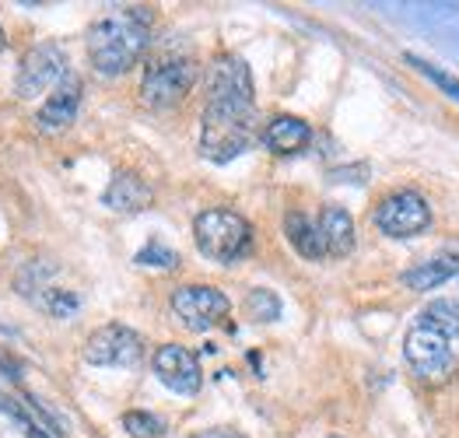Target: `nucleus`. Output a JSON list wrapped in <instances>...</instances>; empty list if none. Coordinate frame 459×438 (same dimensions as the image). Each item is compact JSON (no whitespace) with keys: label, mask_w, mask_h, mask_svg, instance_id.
<instances>
[{"label":"nucleus","mask_w":459,"mask_h":438,"mask_svg":"<svg viewBox=\"0 0 459 438\" xmlns=\"http://www.w3.org/2000/svg\"><path fill=\"white\" fill-rule=\"evenodd\" d=\"M172 313L179 322L193 333H207L214 326H221L231 313V302L225 291L211 288V284H183L172 291Z\"/></svg>","instance_id":"6"},{"label":"nucleus","mask_w":459,"mask_h":438,"mask_svg":"<svg viewBox=\"0 0 459 438\" xmlns=\"http://www.w3.org/2000/svg\"><path fill=\"white\" fill-rule=\"evenodd\" d=\"M260 141L267 144V151L273 155H299L312 141V126L299 116H273V120L264 126Z\"/></svg>","instance_id":"13"},{"label":"nucleus","mask_w":459,"mask_h":438,"mask_svg":"<svg viewBox=\"0 0 459 438\" xmlns=\"http://www.w3.org/2000/svg\"><path fill=\"white\" fill-rule=\"evenodd\" d=\"M246 316L256 319V322H273V319L281 316V298L267 291V288H256V291H249V298H246Z\"/></svg>","instance_id":"18"},{"label":"nucleus","mask_w":459,"mask_h":438,"mask_svg":"<svg viewBox=\"0 0 459 438\" xmlns=\"http://www.w3.org/2000/svg\"><path fill=\"white\" fill-rule=\"evenodd\" d=\"M193 84H196V64L190 56L179 53L154 56L141 78V102L148 109H172L190 95Z\"/></svg>","instance_id":"5"},{"label":"nucleus","mask_w":459,"mask_h":438,"mask_svg":"<svg viewBox=\"0 0 459 438\" xmlns=\"http://www.w3.org/2000/svg\"><path fill=\"white\" fill-rule=\"evenodd\" d=\"M0 410H4V414H14V417H22V421H25V428H32V417H29V414L18 407V399H11V397H4V393H0Z\"/></svg>","instance_id":"21"},{"label":"nucleus","mask_w":459,"mask_h":438,"mask_svg":"<svg viewBox=\"0 0 459 438\" xmlns=\"http://www.w3.org/2000/svg\"><path fill=\"white\" fill-rule=\"evenodd\" d=\"M141 358H144V340L137 330H130L123 322L99 326L84 340V361L99 365V368H134Z\"/></svg>","instance_id":"8"},{"label":"nucleus","mask_w":459,"mask_h":438,"mask_svg":"<svg viewBox=\"0 0 459 438\" xmlns=\"http://www.w3.org/2000/svg\"><path fill=\"white\" fill-rule=\"evenodd\" d=\"M333 438H341V435H333Z\"/></svg>","instance_id":"24"},{"label":"nucleus","mask_w":459,"mask_h":438,"mask_svg":"<svg viewBox=\"0 0 459 438\" xmlns=\"http://www.w3.org/2000/svg\"><path fill=\"white\" fill-rule=\"evenodd\" d=\"M154 200V190L134 172H116L109 190L102 193V203L116 210V214H137V210H148Z\"/></svg>","instance_id":"12"},{"label":"nucleus","mask_w":459,"mask_h":438,"mask_svg":"<svg viewBox=\"0 0 459 438\" xmlns=\"http://www.w3.org/2000/svg\"><path fill=\"white\" fill-rule=\"evenodd\" d=\"M67 74V56L56 42H39L22 56L18 78H14V95L18 99H39L46 88L60 84Z\"/></svg>","instance_id":"9"},{"label":"nucleus","mask_w":459,"mask_h":438,"mask_svg":"<svg viewBox=\"0 0 459 438\" xmlns=\"http://www.w3.org/2000/svg\"><path fill=\"white\" fill-rule=\"evenodd\" d=\"M284 236L291 242V249L306 260H323L326 249H323V236H319V225L302 214V210H288L284 214Z\"/></svg>","instance_id":"16"},{"label":"nucleus","mask_w":459,"mask_h":438,"mask_svg":"<svg viewBox=\"0 0 459 438\" xmlns=\"http://www.w3.org/2000/svg\"><path fill=\"white\" fill-rule=\"evenodd\" d=\"M407 368L431 386L449 382L459 372V305L453 298L428 302L403 337Z\"/></svg>","instance_id":"2"},{"label":"nucleus","mask_w":459,"mask_h":438,"mask_svg":"<svg viewBox=\"0 0 459 438\" xmlns=\"http://www.w3.org/2000/svg\"><path fill=\"white\" fill-rule=\"evenodd\" d=\"M256 133L253 74L242 56L221 53L207 71V106L200 120V151L211 161L238 159Z\"/></svg>","instance_id":"1"},{"label":"nucleus","mask_w":459,"mask_h":438,"mask_svg":"<svg viewBox=\"0 0 459 438\" xmlns=\"http://www.w3.org/2000/svg\"><path fill=\"white\" fill-rule=\"evenodd\" d=\"M152 365H154L158 382L169 386L172 393H179V397L200 393L204 372H200V361H196V355H193L190 348H183V344H165V348L154 351Z\"/></svg>","instance_id":"10"},{"label":"nucleus","mask_w":459,"mask_h":438,"mask_svg":"<svg viewBox=\"0 0 459 438\" xmlns=\"http://www.w3.org/2000/svg\"><path fill=\"white\" fill-rule=\"evenodd\" d=\"M193 438H242V435L231 432V428H211V432H196Z\"/></svg>","instance_id":"22"},{"label":"nucleus","mask_w":459,"mask_h":438,"mask_svg":"<svg viewBox=\"0 0 459 438\" xmlns=\"http://www.w3.org/2000/svg\"><path fill=\"white\" fill-rule=\"evenodd\" d=\"M411 64H414V67H418L421 74H428V78L435 81L438 88H446V91H449V95H453V99L459 102V81H453L449 74H442V71H435L431 64H424V60H418V56H411Z\"/></svg>","instance_id":"20"},{"label":"nucleus","mask_w":459,"mask_h":438,"mask_svg":"<svg viewBox=\"0 0 459 438\" xmlns=\"http://www.w3.org/2000/svg\"><path fill=\"white\" fill-rule=\"evenodd\" d=\"M154 14L148 7H116L88 29V60L102 78L126 74L152 42Z\"/></svg>","instance_id":"3"},{"label":"nucleus","mask_w":459,"mask_h":438,"mask_svg":"<svg viewBox=\"0 0 459 438\" xmlns=\"http://www.w3.org/2000/svg\"><path fill=\"white\" fill-rule=\"evenodd\" d=\"M123 428L130 438H161L165 435V421L154 417L148 410H126L123 414Z\"/></svg>","instance_id":"17"},{"label":"nucleus","mask_w":459,"mask_h":438,"mask_svg":"<svg viewBox=\"0 0 459 438\" xmlns=\"http://www.w3.org/2000/svg\"><path fill=\"white\" fill-rule=\"evenodd\" d=\"M77 106H81V78L77 74H64V81L53 88V95L42 102L36 116V126L42 133H56V130H67L77 116Z\"/></svg>","instance_id":"11"},{"label":"nucleus","mask_w":459,"mask_h":438,"mask_svg":"<svg viewBox=\"0 0 459 438\" xmlns=\"http://www.w3.org/2000/svg\"><path fill=\"white\" fill-rule=\"evenodd\" d=\"M459 274V256L453 249H446V253H435V256H428L424 263L418 267H411V271H403V284L411 288V291H431V288H438V284H446V280H453Z\"/></svg>","instance_id":"15"},{"label":"nucleus","mask_w":459,"mask_h":438,"mask_svg":"<svg viewBox=\"0 0 459 438\" xmlns=\"http://www.w3.org/2000/svg\"><path fill=\"white\" fill-rule=\"evenodd\" d=\"M137 263H141V267H158V271H176V267H179V256H176L169 245H161V242L154 239L137 253Z\"/></svg>","instance_id":"19"},{"label":"nucleus","mask_w":459,"mask_h":438,"mask_svg":"<svg viewBox=\"0 0 459 438\" xmlns=\"http://www.w3.org/2000/svg\"><path fill=\"white\" fill-rule=\"evenodd\" d=\"M372 221L389 239H414L431 225V207L418 190H396L379 200Z\"/></svg>","instance_id":"7"},{"label":"nucleus","mask_w":459,"mask_h":438,"mask_svg":"<svg viewBox=\"0 0 459 438\" xmlns=\"http://www.w3.org/2000/svg\"><path fill=\"white\" fill-rule=\"evenodd\" d=\"M193 239L196 249L214 260V263H235L253 249V225L229 207H211L200 210L193 221Z\"/></svg>","instance_id":"4"},{"label":"nucleus","mask_w":459,"mask_h":438,"mask_svg":"<svg viewBox=\"0 0 459 438\" xmlns=\"http://www.w3.org/2000/svg\"><path fill=\"white\" fill-rule=\"evenodd\" d=\"M0 49H4V29H0Z\"/></svg>","instance_id":"23"},{"label":"nucleus","mask_w":459,"mask_h":438,"mask_svg":"<svg viewBox=\"0 0 459 438\" xmlns=\"http://www.w3.org/2000/svg\"><path fill=\"white\" fill-rule=\"evenodd\" d=\"M316 225H319L326 256H347L354 249V221L341 203H326L323 214L316 218Z\"/></svg>","instance_id":"14"}]
</instances>
